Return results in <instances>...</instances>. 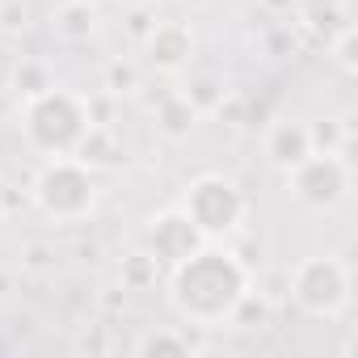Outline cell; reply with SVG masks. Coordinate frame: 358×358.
<instances>
[{
  "instance_id": "cell-4",
  "label": "cell",
  "mask_w": 358,
  "mask_h": 358,
  "mask_svg": "<svg viewBox=\"0 0 358 358\" xmlns=\"http://www.w3.org/2000/svg\"><path fill=\"white\" fill-rule=\"evenodd\" d=\"M350 295H354V278H350V266L341 257L316 253V257H303L287 274V299L303 316H312V320H337V316H345Z\"/></svg>"
},
{
  "instance_id": "cell-26",
  "label": "cell",
  "mask_w": 358,
  "mask_h": 358,
  "mask_svg": "<svg viewBox=\"0 0 358 358\" xmlns=\"http://www.w3.org/2000/svg\"><path fill=\"white\" fill-rule=\"evenodd\" d=\"M13 203H17V199H13V190H9V182H5V177H0V220H5V215L13 211Z\"/></svg>"
},
{
  "instance_id": "cell-2",
  "label": "cell",
  "mask_w": 358,
  "mask_h": 358,
  "mask_svg": "<svg viewBox=\"0 0 358 358\" xmlns=\"http://www.w3.org/2000/svg\"><path fill=\"white\" fill-rule=\"evenodd\" d=\"M89 127H93L89 97H80L72 89L51 85V89H43V93H34V97L22 101L26 143L34 152H43V156H72Z\"/></svg>"
},
{
  "instance_id": "cell-24",
  "label": "cell",
  "mask_w": 358,
  "mask_h": 358,
  "mask_svg": "<svg viewBox=\"0 0 358 358\" xmlns=\"http://www.w3.org/2000/svg\"><path fill=\"white\" fill-rule=\"evenodd\" d=\"M152 26H156V22H152V9H135V13H131V22H127V30H131L135 38H143Z\"/></svg>"
},
{
  "instance_id": "cell-18",
  "label": "cell",
  "mask_w": 358,
  "mask_h": 358,
  "mask_svg": "<svg viewBox=\"0 0 358 358\" xmlns=\"http://www.w3.org/2000/svg\"><path fill=\"white\" fill-rule=\"evenodd\" d=\"M139 85H143V72H139V64H131V59H110V64L101 68V89H106L110 97H135Z\"/></svg>"
},
{
  "instance_id": "cell-10",
  "label": "cell",
  "mask_w": 358,
  "mask_h": 358,
  "mask_svg": "<svg viewBox=\"0 0 358 358\" xmlns=\"http://www.w3.org/2000/svg\"><path fill=\"white\" fill-rule=\"evenodd\" d=\"M72 156H76L80 164H89L93 173H114V169L127 164V143L118 139V131H114L110 122H93V127L85 131V139L76 143Z\"/></svg>"
},
{
  "instance_id": "cell-16",
  "label": "cell",
  "mask_w": 358,
  "mask_h": 358,
  "mask_svg": "<svg viewBox=\"0 0 358 358\" xmlns=\"http://www.w3.org/2000/svg\"><path fill=\"white\" fill-rule=\"evenodd\" d=\"M156 278H160V262H156L148 249L127 253L122 266H118V282H122V291H152Z\"/></svg>"
},
{
  "instance_id": "cell-19",
  "label": "cell",
  "mask_w": 358,
  "mask_h": 358,
  "mask_svg": "<svg viewBox=\"0 0 358 358\" xmlns=\"http://www.w3.org/2000/svg\"><path fill=\"white\" fill-rule=\"evenodd\" d=\"M51 85H55V76H51V68L43 59H17V68H13V93L22 101L34 97V93H43V89H51Z\"/></svg>"
},
{
  "instance_id": "cell-21",
  "label": "cell",
  "mask_w": 358,
  "mask_h": 358,
  "mask_svg": "<svg viewBox=\"0 0 358 358\" xmlns=\"http://www.w3.org/2000/svg\"><path fill=\"white\" fill-rule=\"evenodd\" d=\"M22 270H30V274L55 270V249H51L47 241H30V245L22 249Z\"/></svg>"
},
{
  "instance_id": "cell-12",
  "label": "cell",
  "mask_w": 358,
  "mask_h": 358,
  "mask_svg": "<svg viewBox=\"0 0 358 358\" xmlns=\"http://www.w3.org/2000/svg\"><path fill=\"white\" fill-rule=\"evenodd\" d=\"M51 34L64 43H89L97 34V5L93 0H59L51 9Z\"/></svg>"
},
{
  "instance_id": "cell-5",
  "label": "cell",
  "mask_w": 358,
  "mask_h": 358,
  "mask_svg": "<svg viewBox=\"0 0 358 358\" xmlns=\"http://www.w3.org/2000/svg\"><path fill=\"white\" fill-rule=\"evenodd\" d=\"M182 211L194 220L203 241H232L249 220L245 190L224 173H199L182 194Z\"/></svg>"
},
{
  "instance_id": "cell-11",
  "label": "cell",
  "mask_w": 358,
  "mask_h": 358,
  "mask_svg": "<svg viewBox=\"0 0 358 358\" xmlns=\"http://www.w3.org/2000/svg\"><path fill=\"white\" fill-rule=\"evenodd\" d=\"M295 26L312 38V43H329L337 30L350 26V9L345 0H295Z\"/></svg>"
},
{
  "instance_id": "cell-1",
  "label": "cell",
  "mask_w": 358,
  "mask_h": 358,
  "mask_svg": "<svg viewBox=\"0 0 358 358\" xmlns=\"http://www.w3.org/2000/svg\"><path fill=\"white\" fill-rule=\"evenodd\" d=\"M253 270L236 257L232 245L207 241L190 257L169 266V303L194 329H220L232 320L236 303L249 295Z\"/></svg>"
},
{
  "instance_id": "cell-8",
  "label": "cell",
  "mask_w": 358,
  "mask_h": 358,
  "mask_svg": "<svg viewBox=\"0 0 358 358\" xmlns=\"http://www.w3.org/2000/svg\"><path fill=\"white\" fill-rule=\"evenodd\" d=\"M139 47H143L148 68L152 72H164V76L190 68V59H194V34H190L186 22H156L139 38Z\"/></svg>"
},
{
  "instance_id": "cell-27",
  "label": "cell",
  "mask_w": 358,
  "mask_h": 358,
  "mask_svg": "<svg viewBox=\"0 0 358 358\" xmlns=\"http://www.w3.org/2000/svg\"><path fill=\"white\" fill-rule=\"evenodd\" d=\"M182 9H199V5H207V0H177Z\"/></svg>"
},
{
  "instance_id": "cell-13",
  "label": "cell",
  "mask_w": 358,
  "mask_h": 358,
  "mask_svg": "<svg viewBox=\"0 0 358 358\" xmlns=\"http://www.w3.org/2000/svg\"><path fill=\"white\" fill-rule=\"evenodd\" d=\"M152 118H156V131L169 139V143H182V139H190L194 135V127H199V110L182 97V93H169L156 110H152Z\"/></svg>"
},
{
  "instance_id": "cell-3",
  "label": "cell",
  "mask_w": 358,
  "mask_h": 358,
  "mask_svg": "<svg viewBox=\"0 0 358 358\" xmlns=\"http://www.w3.org/2000/svg\"><path fill=\"white\" fill-rule=\"evenodd\" d=\"M30 199L51 224H85L97 211V173L76 156H47L30 182Z\"/></svg>"
},
{
  "instance_id": "cell-23",
  "label": "cell",
  "mask_w": 358,
  "mask_h": 358,
  "mask_svg": "<svg viewBox=\"0 0 358 358\" xmlns=\"http://www.w3.org/2000/svg\"><path fill=\"white\" fill-rule=\"evenodd\" d=\"M26 5L22 0H5L0 5V34H17V30H26Z\"/></svg>"
},
{
  "instance_id": "cell-15",
  "label": "cell",
  "mask_w": 358,
  "mask_h": 358,
  "mask_svg": "<svg viewBox=\"0 0 358 358\" xmlns=\"http://www.w3.org/2000/svg\"><path fill=\"white\" fill-rule=\"evenodd\" d=\"M308 139H312V152H333L341 160H350V148H354V118H316L308 122Z\"/></svg>"
},
{
  "instance_id": "cell-14",
  "label": "cell",
  "mask_w": 358,
  "mask_h": 358,
  "mask_svg": "<svg viewBox=\"0 0 358 358\" xmlns=\"http://www.w3.org/2000/svg\"><path fill=\"white\" fill-rule=\"evenodd\" d=\"M139 358H190L199 350V341L186 333V329H148L135 337L131 345Z\"/></svg>"
},
{
  "instance_id": "cell-20",
  "label": "cell",
  "mask_w": 358,
  "mask_h": 358,
  "mask_svg": "<svg viewBox=\"0 0 358 358\" xmlns=\"http://www.w3.org/2000/svg\"><path fill=\"white\" fill-rule=\"evenodd\" d=\"M324 51H329V59H333L345 76H354V72H358V30H354V22H350L345 30H337V34L324 43Z\"/></svg>"
},
{
  "instance_id": "cell-9",
  "label": "cell",
  "mask_w": 358,
  "mask_h": 358,
  "mask_svg": "<svg viewBox=\"0 0 358 358\" xmlns=\"http://www.w3.org/2000/svg\"><path fill=\"white\" fill-rule=\"evenodd\" d=\"M262 152H266V160H270L278 173L295 169V164L312 152L308 122H303V118H278V122H270V127H266V139H262Z\"/></svg>"
},
{
  "instance_id": "cell-25",
  "label": "cell",
  "mask_w": 358,
  "mask_h": 358,
  "mask_svg": "<svg viewBox=\"0 0 358 358\" xmlns=\"http://www.w3.org/2000/svg\"><path fill=\"white\" fill-rule=\"evenodd\" d=\"M262 9L274 13V17H291L295 13V0H262Z\"/></svg>"
},
{
  "instance_id": "cell-22",
  "label": "cell",
  "mask_w": 358,
  "mask_h": 358,
  "mask_svg": "<svg viewBox=\"0 0 358 358\" xmlns=\"http://www.w3.org/2000/svg\"><path fill=\"white\" fill-rule=\"evenodd\" d=\"M245 110H249V101H245V93H236V89H228V97L215 106V118L220 122H228V127H245L249 118H245Z\"/></svg>"
},
{
  "instance_id": "cell-17",
  "label": "cell",
  "mask_w": 358,
  "mask_h": 358,
  "mask_svg": "<svg viewBox=\"0 0 358 358\" xmlns=\"http://www.w3.org/2000/svg\"><path fill=\"white\" fill-rule=\"evenodd\" d=\"M182 97H186L199 114H215V106L228 97V80L215 76V72H203V76H194V80L182 89Z\"/></svg>"
},
{
  "instance_id": "cell-7",
  "label": "cell",
  "mask_w": 358,
  "mask_h": 358,
  "mask_svg": "<svg viewBox=\"0 0 358 358\" xmlns=\"http://www.w3.org/2000/svg\"><path fill=\"white\" fill-rule=\"evenodd\" d=\"M203 241V232L194 228V220L182 207H164L143 224V249L160 262V266H177L182 257H190Z\"/></svg>"
},
{
  "instance_id": "cell-6",
  "label": "cell",
  "mask_w": 358,
  "mask_h": 358,
  "mask_svg": "<svg viewBox=\"0 0 358 358\" xmlns=\"http://www.w3.org/2000/svg\"><path fill=\"white\" fill-rule=\"evenodd\" d=\"M350 160L333 156V152H308L295 169H287V186L291 199L308 211H337L350 199Z\"/></svg>"
}]
</instances>
